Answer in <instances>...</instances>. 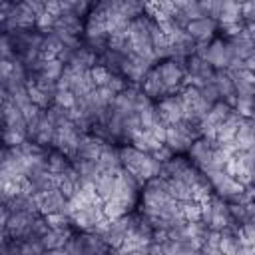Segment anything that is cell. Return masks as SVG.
Here are the masks:
<instances>
[{
	"label": "cell",
	"mask_w": 255,
	"mask_h": 255,
	"mask_svg": "<svg viewBox=\"0 0 255 255\" xmlns=\"http://www.w3.org/2000/svg\"><path fill=\"white\" fill-rule=\"evenodd\" d=\"M187 86L185 68L177 60H161L159 64L149 66L143 76V94L151 100H163L179 94Z\"/></svg>",
	"instance_id": "6da1fadb"
},
{
	"label": "cell",
	"mask_w": 255,
	"mask_h": 255,
	"mask_svg": "<svg viewBox=\"0 0 255 255\" xmlns=\"http://www.w3.org/2000/svg\"><path fill=\"white\" fill-rule=\"evenodd\" d=\"M68 219L82 233H98L110 219L106 215L104 203L96 197L90 187H82L78 193L70 197L68 203Z\"/></svg>",
	"instance_id": "7a4b0ae2"
},
{
	"label": "cell",
	"mask_w": 255,
	"mask_h": 255,
	"mask_svg": "<svg viewBox=\"0 0 255 255\" xmlns=\"http://www.w3.org/2000/svg\"><path fill=\"white\" fill-rule=\"evenodd\" d=\"M120 165L139 185H143L147 179L159 175V169H161L159 159H155L149 151H143L135 145H126L120 149Z\"/></svg>",
	"instance_id": "3957f363"
}]
</instances>
